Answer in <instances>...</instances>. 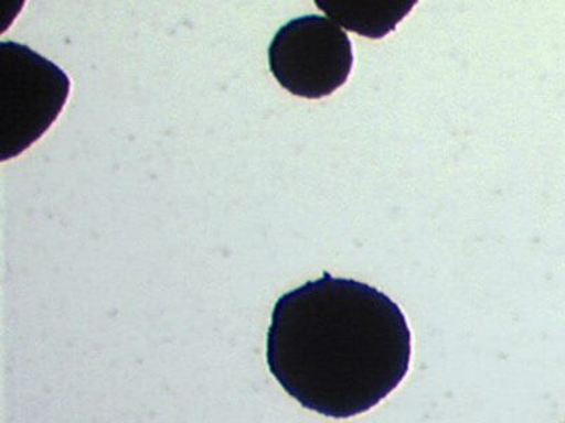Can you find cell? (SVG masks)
Here are the masks:
<instances>
[{"instance_id":"cell-1","label":"cell","mask_w":565,"mask_h":423,"mask_svg":"<svg viewBox=\"0 0 565 423\" xmlns=\"http://www.w3.org/2000/svg\"><path fill=\"white\" fill-rule=\"evenodd\" d=\"M266 357L301 406L348 420L381 404L406 379L412 332L385 292L326 271L277 300Z\"/></svg>"},{"instance_id":"cell-2","label":"cell","mask_w":565,"mask_h":423,"mask_svg":"<svg viewBox=\"0 0 565 423\" xmlns=\"http://www.w3.org/2000/svg\"><path fill=\"white\" fill-rule=\"evenodd\" d=\"M71 93L57 64L28 45L0 43V161L18 158L47 132Z\"/></svg>"},{"instance_id":"cell-3","label":"cell","mask_w":565,"mask_h":423,"mask_svg":"<svg viewBox=\"0 0 565 423\" xmlns=\"http://www.w3.org/2000/svg\"><path fill=\"white\" fill-rule=\"evenodd\" d=\"M352 43L334 20L309 14L290 20L269 45V67L277 83L296 97L320 99L350 78Z\"/></svg>"},{"instance_id":"cell-4","label":"cell","mask_w":565,"mask_h":423,"mask_svg":"<svg viewBox=\"0 0 565 423\" xmlns=\"http://www.w3.org/2000/svg\"><path fill=\"white\" fill-rule=\"evenodd\" d=\"M318 9L340 26L370 39H382L415 8L398 0H317Z\"/></svg>"}]
</instances>
